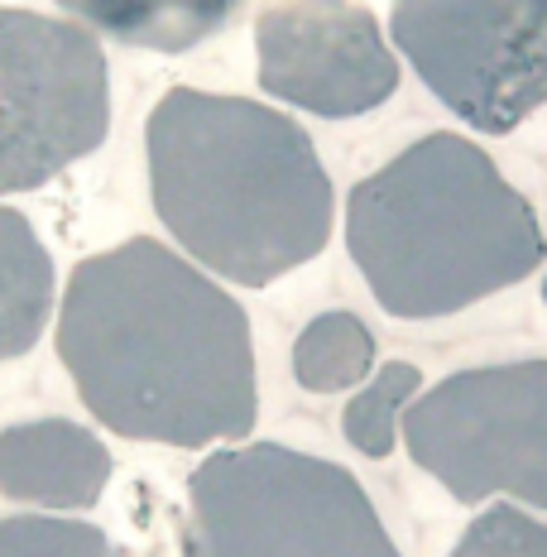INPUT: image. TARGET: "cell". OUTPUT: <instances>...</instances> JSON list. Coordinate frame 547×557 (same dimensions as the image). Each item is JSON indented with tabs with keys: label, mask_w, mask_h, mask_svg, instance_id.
Returning a JSON list of instances; mask_svg holds the SVG:
<instances>
[{
	"label": "cell",
	"mask_w": 547,
	"mask_h": 557,
	"mask_svg": "<svg viewBox=\"0 0 547 557\" xmlns=\"http://www.w3.org/2000/svg\"><path fill=\"white\" fill-rule=\"evenodd\" d=\"M58 356L87 409L135 443L207 447L246 437L260 413L246 308L149 236L73 270Z\"/></svg>",
	"instance_id": "6da1fadb"
},
{
	"label": "cell",
	"mask_w": 547,
	"mask_h": 557,
	"mask_svg": "<svg viewBox=\"0 0 547 557\" xmlns=\"http://www.w3.org/2000/svg\"><path fill=\"white\" fill-rule=\"evenodd\" d=\"M145 149L159 222L212 274L264 288L327 246L332 178L284 111L173 87L149 111Z\"/></svg>",
	"instance_id": "7a4b0ae2"
},
{
	"label": "cell",
	"mask_w": 547,
	"mask_h": 557,
	"mask_svg": "<svg viewBox=\"0 0 547 557\" xmlns=\"http://www.w3.org/2000/svg\"><path fill=\"white\" fill-rule=\"evenodd\" d=\"M346 250L389 318L427 322L514 288L543 264V226L485 149L442 131L360 178Z\"/></svg>",
	"instance_id": "3957f363"
},
{
	"label": "cell",
	"mask_w": 547,
	"mask_h": 557,
	"mask_svg": "<svg viewBox=\"0 0 547 557\" xmlns=\"http://www.w3.org/2000/svg\"><path fill=\"white\" fill-rule=\"evenodd\" d=\"M188 557H399L365 485L327 457L250 443L188 481Z\"/></svg>",
	"instance_id": "277c9868"
},
{
	"label": "cell",
	"mask_w": 547,
	"mask_h": 557,
	"mask_svg": "<svg viewBox=\"0 0 547 557\" xmlns=\"http://www.w3.org/2000/svg\"><path fill=\"white\" fill-rule=\"evenodd\" d=\"M399 433L461 505L547 509V361L457 370L403 409Z\"/></svg>",
	"instance_id": "5b68a950"
},
{
	"label": "cell",
	"mask_w": 547,
	"mask_h": 557,
	"mask_svg": "<svg viewBox=\"0 0 547 557\" xmlns=\"http://www.w3.org/2000/svg\"><path fill=\"white\" fill-rule=\"evenodd\" d=\"M111 131V77L77 20L0 5V193H29Z\"/></svg>",
	"instance_id": "8992f818"
},
{
	"label": "cell",
	"mask_w": 547,
	"mask_h": 557,
	"mask_svg": "<svg viewBox=\"0 0 547 557\" xmlns=\"http://www.w3.org/2000/svg\"><path fill=\"white\" fill-rule=\"evenodd\" d=\"M394 44L451 115L509 135L547 101V0H394Z\"/></svg>",
	"instance_id": "52a82bcc"
},
{
	"label": "cell",
	"mask_w": 547,
	"mask_h": 557,
	"mask_svg": "<svg viewBox=\"0 0 547 557\" xmlns=\"http://www.w3.org/2000/svg\"><path fill=\"white\" fill-rule=\"evenodd\" d=\"M260 87L327 121L365 115L399 91L380 20L356 0H278L254 25Z\"/></svg>",
	"instance_id": "ba28073f"
},
{
	"label": "cell",
	"mask_w": 547,
	"mask_h": 557,
	"mask_svg": "<svg viewBox=\"0 0 547 557\" xmlns=\"http://www.w3.org/2000/svg\"><path fill=\"white\" fill-rule=\"evenodd\" d=\"M111 481V451L67 418H34L0 433V495L39 509H91Z\"/></svg>",
	"instance_id": "9c48e42d"
},
{
	"label": "cell",
	"mask_w": 547,
	"mask_h": 557,
	"mask_svg": "<svg viewBox=\"0 0 547 557\" xmlns=\"http://www.w3.org/2000/svg\"><path fill=\"white\" fill-rule=\"evenodd\" d=\"M77 25L111 34L130 49L188 53L231 20L236 0H58Z\"/></svg>",
	"instance_id": "30bf717a"
},
{
	"label": "cell",
	"mask_w": 547,
	"mask_h": 557,
	"mask_svg": "<svg viewBox=\"0 0 547 557\" xmlns=\"http://www.w3.org/2000/svg\"><path fill=\"white\" fill-rule=\"evenodd\" d=\"M53 308V255L25 212L0 207V361H20Z\"/></svg>",
	"instance_id": "8fae6325"
},
{
	"label": "cell",
	"mask_w": 547,
	"mask_h": 557,
	"mask_svg": "<svg viewBox=\"0 0 547 557\" xmlns=\"http://www.w3.org/2000/svg\"><path fill=\"white\" fill-rule=\"evenodd\" d=\"M375 366V336L356 312H322L298 332L294 346V375L312 394L351 389Z\"/></svg>",
	"instance_id": "7c38bea8"
},
{
	"label": "cell",
	"mask_w": 547,
	"mask_h": 557,
	"mask_svg": "<svg viewBox=\"0 0 547 557\" xmlns=\"http://www.w3.org/2000/svg\"><path fill=\"white\" fill-rule=\"evenodd\" d=\"M418 394H423V370L418 366H409V361L380 366L375 380L360 394H351V404H346V413H341V428H346V437H351V447L365 451V457H389L394 437H399V418Z\"/></svg>",
	"instance_id": "4fadbf2b"
},
{
	"label": "cell",
	"mask_w": 547,
	"mask_h": 557,
	"mask_svg": "<svg viewBox=\"0 0 547 557\" xmlns=\"http://www.w3.org/2000/svg\"><path fill=\"white\" fill-rule=\"evenodd\" d=\"M0 557H121L107 529L63 515L0 519Z\"/></svg>",
	"instance_id": "5bb4252c"
},
{
	"label": "cell",
	"mask_w": 547,
	"mask_h": 557,
	"mask_svg": "<svg viewBox=\"0 0 547 557\" xmlns=\"http://www.w3.org/2000/svg\"><path fill=\"white\" fill-rule=\"evenodd\" d=\"M447 557H547V524L523 509H485Z\"/></svg>",
	"instance_id": "9a60e30c"
},
{
	"label": "cell",
	"mask_w": 547,
	"mask_h": 557,
	"mask_svg": "<svg viewBox=\"0 0 547 557\" xmlns=\"http://www.w3.org/2000/svg\"><path fill=\"white\" fill-rule=\"evenodd\" d=\"M543 298H547V278H543Z\"/></svg>",
	"instance_id": "2e32d148"
}]
</instances>
